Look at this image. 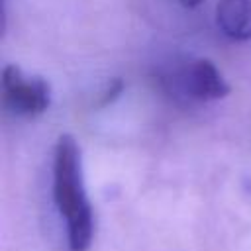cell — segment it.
<instances>
[{
    "label": "cell",
    "mask_w": 251,
    "mask_h": 251,
    "mask_svg": "<svg viewBox=\"0 0 251 251\" xmlns=\"http://www.w3.org/2000/svg\"><path fill=\"white\" fill-rule=\"evenodd\" d=\"M53 198L67 222L71 251H86L94 233L92 208L86 198L80 167V149L73 135L65 133L53 153Z\"/></svg>",
    "instance_id": "6da1fadb"
},
{
    "label": "cell",
    "mask_w": 251,
    "mask_h": 251,
    "mask_svg": "<svg viewBox=\"0 0 251 251\" xmlns=\"http://www.w3.org/2000/svg\"><path fill=\"white\" fill-rule=\"evenodd\" d=\"M2 100L12 114L33 118L49 108V84L41 76H25L16 65H6L2 69Z\"/></svg>",
    "instance_id": "7a4b0ae2"
},
{
    "label": "cell",
    "mask_w": 251,
    "mask_h": 251,
    "mask_svg": "<svg viewBox=\"0 0 251 251\" xmlns=\"http://www.w3.org/2000/svg\"><path fill=\"white\" fill-rule=\"evenodd\" d=\"M178 90L194 100H218L229 92V86L218 67L208 59L190 61L176 76Z\"/></svg>",
    "instance_id": "3957f363"
},
{
    "label": "cell",
    "mask_w": 251,
    "mask_h": 251,
    "mask_svg": "<svg viewBox=\"0 0 251 251\" xmlns=\"http://www.w3.org/2000/svg\"><path fill=\"white\" fill-rule=\"evenodd\" d=\"M216 24L233 41L251 39V0H218Z\"/></svg>",
    "instance_id": "277c9868"
},
{
    "label": "cell",
    "mask_w": 251,
    "mask_h": 251,
    "mask_svg": "<svg viewBox=\"0 0 251 251\" xmlns=\"http://www.w3.org/2000/svg\"><path fill=\"white\" fill-rule=\"evenodd\" d=\"M122 88H124V84H122V80H120V78L112 80V82H110V86H108V90L104 92V96H102V100H100V106L110 104V102H112V100L122 92Z\"/></svg>",
    "instance_id": "5b68a950"
},
{
    "label": "cell",
    "mask_w": 251,
    "mask_h": 251,
    "mask_svg": "<svg viewBox=\"0 0 251 251\" xmlns=\"http://www.w3.org/2000/svg\"><path fill=\"white\" fill-rule=\"evenodd\" d=\"M176 2H178V4H182L184 8H198L204 0H176Z\"/></svg>",
    "instance_id": "8992f818"
}]
</instances>
